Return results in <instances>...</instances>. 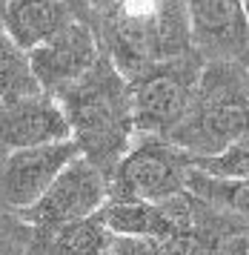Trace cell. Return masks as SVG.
Wrapping results in <instances>:
<instances>
[{
    "label": "cell",
    "mask_w": 249,
    "mask_h": 255,
    "mask_svg": "<svg viewBox=\"0 0 249 255\" xmlns=\"http://www.w3.org/2000/svg\"><path fill=\"white\" fill-rule=\"evenodd\" d=\"M80 158V146L72 140L46 143L32 149L3 152V204L6 212L34 207L52 189L60 175Z\"/></svg>",
    "instance_id": "cell-7"
},
{
    "label": "cell",
    "mask_w": 249,
    "mask_h": 255,
    "mask_svg": "<svg viewBox=\"0 0 249 255\" xmlns=\"http://www.w3.org/2000/svg\"><path fill=\"white\" fill-rule=\"evenodd\" d=\"M106 255H158V241H140V238H118Z\"/></svg>",
    "instance_id": "cell-15"
},
{
    "label": "cell",
    "mask_w": 249,
    "mask_h": 255,
    "mask_svg": "<svg viewBox=\"0 0 249 255\" xmlns=\"http://www.w3.org/2000/svg\"><path fill=\"white\" fill-rule=\"evenodd\" d=\"M78 20L63 0H3V35L26 52L49 43Z\"/></svg>",
    "instance_id": "cell-11"
},
{
    "label": "cell",
    "mask_w": 249,
    "mask_h": 255,
    "mask_svg": "<svg viewBox=\"0 0 249 255\" xmlns=\"http://www.w3.org/2000/svg\"><path fill=\"white\" fill-rule=\"evenodd\" d=\"M204 66V55L192 52L183 58L155 63L129 81L135 92L137 138L169 140L181 129V124L189 118L195 106Z\"/></svg>",
    "instance_id": "cell-5"
},
{
    "label": "cell",
    "mask_w": 249,
    "mask_h": 255,
    "mask_svg": "<svg viewBox=\"0 0 249 255\" xmlns=\"http://www.w3.org/2000/svg\"><path fill=\"white\" fill-rule=\"evenodd\" d=\"M109 198H112L109 175L80 155L34 207L23 212H9L6 230L14 232V241L23 244L46 241L55 232L98 215L109 204Z\"/></svg>",
    "instance_id": "cell-4"
},
{
    "label": "cell",
    "mask_w": 249,
    "mask_h": 255,
    "mask_svg": "<svg viewBox=\"0 0 249 255\" xmlns=\"http://www.w3.org/2000/svg\"><path fill=\"white\" fill-rule=\"evenodd\" d=\"M195 166L215 178H235L249 181V138L232 143L227 152L212 155V158H195Z\"/></svg>",
    "instance_id": "cell-14"
},
{
    "label": "cell",
    "mask_w": 249,
    "mask_h": 255,
    "mask_svg": "<svg viewBox=\"0 0 249 255\" xmlns=\"http://www.w3.org/2000/svg\"><path fill=\"white\" fill-rule=\"evenodd\" d=\"M244 138H249V66L206 60L192 112L169 140L195 158H212Z\"/></svg>",
    "instance_id": "cell-3"
},
{
    "label": "cell",
    "mask_w": 249,
    "mask_h": 255,
    "mask_svg": "<svg viewBox=\"0 0 249 255\" xmlns=\"http://www.w3.org/2000/svg\"><path fill=\"white\" fill-rule=\"evenodd\" d=\"M195 155L166 138H137L112 172L109 201H169L189 189Z\"/></svg>",
    "instance_id": "cell-6"
},
{
    "label": "cell",
    "mask_w": 249,
    "mask_h": 255,
    "mask_svg": "<svg viewBox=\"0 0 249 255\" xmlns=\"http://www.w3.org/2000/svg\"><path fill=\"white\" fill-rule=\"evenodd\" d=\"M103 52L132 81L143 69L198 52L186 0H89Z\"/></svg>",
    "instance_id": "cell-1"
},
{
    "label": "cell",
    "mask_w": 249,
    "mask_h": 255,
    "mask_svg": "<svg viewBox=\"0 0 249 255\" xmlns=\"http://www.w3.org/2000/svg\"><path fill=\"white\" fill-rule=\"evenodd\" d=\"M189 192L204 198L206 204L224 209L227 215L238 218L249 227V181H235V178H215L195 166L189 178Z\"/></svg>",
    "instance_id": "cell-13"
},
{
    "label": "cell",
    "mask_w": 249,
    "mask_h": 255,
    "mask_svg": "<svg viewBox=\"0 0 249 255\" xmlns=\"http://www.w3.org/2000/svg\"><path fill=\"white\" fill-rule=\"evenodd\" d=\"M63 3H69L72 6V12L78 14V20H83V23H95V14H92V3L89 0H63ZM95 29V26H92Z\"/></svg>",
    "instance_id": "cell-16"
},
{
    "label": "cell",
    "mask_w": 249,
    "mask_h": 255,
    "mask_svg": "<svg viewBox=\"0 0 249 255\" xmlns=\"http://www.w3.org/2000/svg\"><path fill=\"white\" fill-rule=\"evenodd\" d=\"M195 49L204 60H244L249 55V17L244 0H186Z\"/></svg>",
    "instance_id": "cell-9"
},
{
    "label": "cell",
    "mask_w": 249,
    "mask_h": 255,
    "mask_svg": "<svg viewBox=\"0 0 249 255\" xmlns=\"http://www.w3.org/2000/svg\"><path fill=\"white\" fill-rule=\"evenodd\" d=\"M238 244H241V250H244V255H249V230L244 235H238Z\"/></svg>",
    "instance_id": "cell-17"
},
{
    "label": "cell",
    "mask_w": 249,
    "mask_h": 255,
    "mask_svg": "<svg viewBox=\"0 0 249 255\" xmlns=\"http://www.w3.org/2000/svg\"><path fill=\"white\" fill-rule=\"evenodd\" d=\"M244 9H247V17H249V0H244Z\"/></svg>",
    "instance_id": "cell-18"
},
{
    "label": "cell",
    "mask_w": 249,
    "mask_h": 255,
    "mask_svg": "<svg viewBox=\"0 0 249 255\" xmlns=\"http://www.w3.org/2000/svg\"><path fill=\"white\" fill-rule=\"evenodd\" d=\"M57 101L72 124V138L80 146V155L112 181L118 163L137 140L135 92L129 78L103 52L78 83L57 95Z\"/></svg>",
    "instance_id": "cell-2"
},
{
    "label": "cell",
    "mask_w": 249,
    "mask_h": 255,
    "mask_svg": "<svg viewBox=\"0 0 249 255\" xmlns=\"http://www.w3.org/2000/svg\"><path fill=\"white\" fill-rule=\"evenodd\" d=\"M43 92L46 89L32 66L29 52L17 46L9 35H3L0 37V101L14 104V101L34 98Z\"/></svg>",
    "instance_id": "cell-12"
},
{
    "label": "cell",
    "mask_w": 249,
    "mask_h": 255,
    "mask_svg": "<svg viewBox=\"0 0 249 255\" xmlns=\"http://www.w3.org/2000/svg\"><path fill=\"white\" fill-rule=\"evenodd\" d=\"M244 63H247V66H249V55H247V58H244Z\"/></svg>",
    "instance_id": "cell-19"
},
{
    "label": "cell",
    "mask_w": 249,
    "mask_h": 255,
    "mask_svg": "<svg viewBox=\"0 0 249 255\" xmlns=\"http://www.w3.org/2000/svg\"><path fill=\"white\" fill-rule=\"evenodd\" d=\"M0 129H3V152L72 140V124L60 101L49 92L23 98L14 104H3Z\"/></svg>",
    "instance_id": "cell-10"
},
{
    "label": "cell",
    "mask_w": 249,
    "mask_h": 255,
    "mask_svg": "<svg viewBox=\"0 0 249 255\" xmlns=\"http://www.w3.org/2000/svg\"><path fill=\"white\" fill-rule=\"evenodd\" d=\"M101 55H103V46L98 40V32L83 20H75L57 37H52L49 43L29 52L32 66L37 72L40 83H43V89L49 95H55V98L63 89H69L72 83H78L101 60Z\"/></svg>",
    "instance_id": "cell-8"
}]
</instances>
